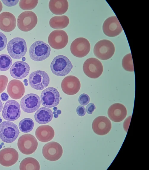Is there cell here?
<instances>
[{"instance_id":"6da1fadb","label":"cell","mask_w":149,"mask_h":170,"mask_svg":"<svg viewBox=\"0 0 149 170\" xmlns=\"http://www.w3.org/2000/svg\"><path fill=\"white\" fill-rule=\"evenodd\" d=\"M73 67V65L68 58L62 55L55 57L50 65L52 73L59 76H64L68 74Z\"/></svg>"},{"instance_id":"7a4b0ae2","label":"cell","mask_w":149,"mask_h":170,"mask_svg":"<svg viewBox=\"0 0 149 170\" xmlns=\"http://www.w3.org/2000/svg\"><path fill=\"white\" fill-rule=\"evenodd\" d=\"M50 51L49 45L42 41L34 42L31 45L29 50L31 59L37 61H42L47 58L49 56Z\"/></svg>"},{"instance_id":"3957f363","label":"cell","mask_w":149,"mask_h":170,"mask_svg":"<svg viewBox=\"0 0 149 170\" xmlns=\"http://www.w3.org/2000/svg\"><path fill=\"white\" fill-rule=\"evenodd\" d=\"M7 51L13 58L20 59L26 54L27 50V44L23 38L15 37L8 43L7 46Z\"/></svg>"},{"instance_id":"277c9868","label":"cell","mask_w":149,"mask_h":170,"mask_svg":"<svg viewBox=\"0 0 149 170\" xmlns=\"http://www.w3.org/2000/svg\"><path fill=\"white\" fill-rule=\"evenodd\" d=\"M115 50L114 46L112 42L108 40L103 39L95 44L93 53L97 58L102 60H106L113 56Z\"/></svg>"},{"instance_id":"5b68a950","label":"cell","mask_w":149,"mask_h":170,"mask_svg":"<svg viewBox=\"0 0 149 170\" xmlns=\"http://www.w3.org/2000/svg\"><path fill=\"white\" fill-rule=\"evenodd\" d=\"M19 130L13 123L5 121L0 124V138L4 142L11 143L17 138Z\"/></svg>"},{"instance_id":"8992f818","label":"cell","mask_w":149,"mask_h":170,"mask_svg":"<svg viewBox=\"0 0 149 170\" xmlns=\"http://www.w3.org/2000/svg\"><path fill=\"white\" fill-rule=\"evenodd\" d=\"M37 22V17L34 13L31 11H25L18 16L17 25L21 30L28 32L35 27Z\"/></svg>"},{"instance_id":"52a82bcc","label":"cell","mask_w":149,"mask_h":170,"mask_svg":"<svg viewBox=\"0 0 149 170\" xmlns=\"http://www.w3.org/2000/svg\"><path fill=\"white\" fill-rule=\"evenodd\" d=\"M17 145L21 153L28 155L35 151L38 147V143L34 136L30 134H25L19 137Z\"/></svg>"},{"instance_id":"ba28073f","label":"cell","mask_w":149,"mask_h":170,"mask_svg":"<svg viewBox=\"0 0 149 170\" xmlns=\"http://www.w3.org/2000/svg\"><path fill=\"white\" fill-rule=\"evenodd\" d=\"M83 71L88 77L92 78L99 77L103 71V67L101 62L94 58L87 59L83 66Z\"/></svg>"},{"instance_id":"9c48e42d","label":"cell","mask_w":149,"mask_h":170,"mask_svg":"<svg viewBox=\"0 0 149 170\" xmlns=\"http://www.w3.org/2000/svg\"><path fill=\"white\" fill-rule=\"evenodd\" d=\"M28 80L30 86L39 90H42L48 86L50 81L47 74L41 70L32 72L29 75Z\"/></svg>"},{"instance_id":"30bf717a","label":"cell","mask_w":149,"mask_h":170,"mask_svg":"<svg viewBox=\"0 0 149 170\" xmlns=\"http://www.w3.org/2000/svg\"><path fill=\"white\" fill-rule=\"evenodd\" d=\"M90 49V44L88 41L83 37H79L74 40L70 46L72 54L78 58H82L86 56Z\"/></svg>"},{"instance_id":"8fae6325","label":"cell","mask_w":149,"mask_h":170,"mask_svg":"<svg viewBox=\"0 0 149 170\" xmlns=\"http://www.w3.org/2000/svg\"><path fill=\"white\" fill-rule=\"evenodd\" d=\"M40 97L42 105L47 108L56 106L60 101L59 93L56 89L53 87H48L44 90Z\"/></svg>"},{"instance_id":"7c38bea8","label":"cell","mask_w":149,"mask_h":170,"mask_svg":"<svg viewBox=\"0 0 149 170\" xmlns=\"http://www.w3.org/2000/svg\"><path fill=\"white\" fill-rule=\"evenodd\" d=\"M48 42L52 48L56 50L62 49L67 45L68 38L66 33L61 30L52 32L48 37Z\"/></svg>"},{"instance_id":"4fadbf2b","label":"cell","mask_w":149,"mask_h":170,"mask_svg":"<svg viewBox=\"0 0 149 170\" xmlns=\"http://www.w3.org/2000/svg\"><path fill=\"white\" fill-rule=\"evenodd\" d=\"M43 155L47 160L55 161L59 160L63 153L61 146L56 142L52 141L45 144L42 149Z\"/></svg>"},{"instance_id":"5bb4252c","label":"cell","mask_w":149,"mask_h":170,"mask_svg":"<svg viewBox=\"0 0 149 170\" xmlns=\"http://www.w3.org/2000/svg\"><path fill=\"white\" fill-rule=\"evenodd\" d=\"M20 106L17 102L12 100L6 102L2 112V115L5 120L14 121L20 117Z\"/></svg>"},{"instance_id":"9a60e30c","label":"cell","mask_w":149,"mask_h":170,"mask_svg":"<svg viewBox=\"0 0 149 170\" xmlns=\"http://www.w3.org/2000/svg\"><path fill=\"white\" fill-rule=\"evenodd\" d=\"M41 104L39 97L36 94H29L25 95L21 100L20 105L24 112L32 113L36 111Z\"/></svg>"},{"instance_id":"2e32d148","label":"cell","mask_w":149,"mask_h":170,"mask_svg":"<svg viewBox=\"0 0 149 170\" xmlns=\"http://www.w3.org/2000/svg\"><path fill=\"white\" fill-rule=\"evenodd\" d=\"M102 29L104 34L110 37L118 35L123 30L119 20L115 16L109 17L105 21Z\"/></svg>"},{"instance_id":"e0dca14e","label":"cell","mask_w":149,"mask_h":170,"mask_svg":"<svg viewBox=\"0 0 149 170\" xmlns=\"http://www.w3.org/2000/svg\"><path fill=\"white\" fill-rule=\"evenodd\" d=\"M62 90L66 94L73 95L79 92L81 88L79 79L74 76L69 75L65 77L61 83Z\"/></svg>"},{"instance_id":"ac0fdd59","label":"cell","mask_w":149,"mask_h":170,"mask_svg":"<svg viewBox=\"0 0 149 170\" xmlns=\"http://www.w3.org/2000/svg\"><path fill=\"white\" fill-rule=\"evenodd\" d=\"M93 132L99 135H104L107 134L111 128V123L106 117L101 116L96 118L92 124Z\"/></svg>"},{"instance_id":"d6986e66","label":"cell","mask_w":149,"mask_h":170,"mask_svg":"<svg viewBox=\"0 0 149 170\" xmlns=\"http://www.w3.org/2000/svg\"><path fill=\"white\" fill-rule=\"evenodd\" d=\"M19 158V154L14 149L7 148L0 151V164L9 167L15 164Z\"/></svg>"},{"instance_id":"ffe728a7","label":"cell","mask_w":149,"mask_h":170,"mask_svg":"<svg viewBox=\"0 0 149 170\" xmlns=\"http://www.w3.org/2000/svg\"><path fill=\"white\" fill-rule=\"evenodd\" d=\"M108 116L110 119L115 122L122 121L126 117L127 111L123 104L116 103L112 105L107 111Z\"/></svg>"},{"instance_id":"44dd1931","label":"cell","mask_w":149,"mask_h":170,"mask_svg":"<svg viewBox=\"0 0 149 170\" xmlns=\"http://www.w3.org/2000/svg\"><path fill=\"white\" fill-rule=\"evenodd\" d=\"M30 70V67L27 63L20 61L14 63L10 69V72L13 78L21 79L28 75Z\"/></svg>"},{"instance_id":"7402d4cb","label":"cell","mask_w":149,"mask_h":170,"mask_svg":"<svg viewBox=\"0 0 149 170\" xmlns=\"http://www.w3.org/2000/svg\"><path fill=\"white\" fill-rule=\"evenodd\" d=\"M16 20L14 16L9 12H4L0 14V29L7 32H11L15 28Z\"/></svg>"},{"instance_id":"603a6c76","label":"cell","mask_w":149,"mask_h":170,"mask_svg":"<svg viewBox=\"0 0 149 170\" xmlns=\"http://www.w3.org/2000/svg\"><path fill=\"white\" fill-rule=\"evenodd\" d=\"M7 91L12 98L18 99L24 95L25 88L23 84L21 81L13 79L8 83Z\"/></svg>"},{"instance_id":"cb8c5ba5","label":"cell","mask_w":149,"mask_h":170,"mask_svg":"<svg viewBox=\"0 0 149 170\" xmlns=\"http://www.w3.org/2000/svg\"><path fill=\"white\" fill-rule=\"evenodd\" d=\"M55 135L54 131L51 126L43 125L39 126L36 129L35 135L38 140L42 142H46L51 140Z\"/></svg>"},{"instance_id":"d4e9b609","label":"cell","mask_w":149,"mask_h":170,"mask_svg":"<svg viewBox=\"0 0 149 170\" xmlns=\"http://www.w3.org/2000/svg\"><path fill=\"white\" fill-rule=\"evenodd\" d=\"M49 7L53 14L61 15L67 11L68 3L67 0H50L49 3Z\"/></svg>"},{"instance_id":"484cf974","label":"cell","mask_w":149,"mask_h":170,"mask_svg":"<svg viewBox=\"0 0 149 170\" xmlns=\"http://www.w3.org/2000/svg\"><path fill=\"white\" fill-rule=\"evenodd\" d=\"M53 113L48 108L42 107L39 109L35 113V119L38 123L43 124L48 123L53 118Z\"/></svg>"},{"instance_id":"4316f807","label":"cell","mask_w":149,"mask_h":170,"mask_svg":"<svg viewBox=\"0 0 149 170\" xmlns=\"http://www.w3.org/2000/svg\"><path fill=\"white\" fill-rule=\"evenodd\" d=\"M50 26L54 29H63L66 27L69 23V19L66 16H55L49 21Z\"/></svg>"},{"instance_id":"83f0119b","label":"cell","mask_w":149,"mask_h":170,"mask_svg":"<svg viewBox=\"0 0 149 170\" xmlns=\"http://www.w3.org/2000/svg\"><path fill=\"white\" fill-rule=\"evenodd\" d=\"M40 166L38 161L35 158L28 157L24 159L19 166L20 170H39Z\"/></svg>"},{"instance_id":"f1b7e54d","label":"cell","mask_w":149,"mask_h":170,"mask_svg":"<svg viewBox=\"0 0 149 170\" xmlns=\"http://www.w3.org/2000/svg\"><path fill=\"white\" fill-rule=\"evenodd\" d=\"M34 123L33 120L30 118H25L21 120L19 123L20 130L24 133H27L33 129Z\"/></svg>"},{"instance_id":"f546056e","label":"cell","mask_w":149,"mask_h":170,"mask_svg":"<svg viewBox=\"0 0 149 170\" xmlns=\"http://www.w3.org/2000/svg\"><path fill=\"white\" fill-rule=\"evenodd\" d=\"M12 64L11 57L6 54L0 55V71H4L8 70Z\"/></svg>"},{"instance_id":"4dcf8cb0","label":"cell","mask_w":149,"mask_h":170,"mask_svg":"<svg viewBox=\"0 0 149 170\" xmlns=\"http://www.w3.org/2000/svg\"><path fill=\"white\" fill-rule=\"evenodd\" d=\"M122 65L123 68L128 71H134L132 55L131 53L126 55L122 60Z\"/></svg>"},{"instance_id":"1f68e13d","label":"cell","mask_w":149,"mask_h":170,"mask_svg":"<svg viewBox=\"0 0 149 170\" xmlns=\"http://www.w3.org/2000/svg\"><path fill=\"white\" fill-rule=\"evenodd\" d=\"M38 1V0H21L19 2V5L23 10H31L36 6Z\"/></svg>"},{"instance_id":"d6a6232c","label":"cell","mask_w":149,"mask_h":170,"mask_svg":"<svg viewBox=\"0 0 149 170\" xmlns=\"http://www.w3.org/2000/svg\"><path fill=\"white\" fill-rule=\"evenodd\" d=\"M90 98L88 95L85 93L81 94L78 98L79 103L83 106H85L88 103Z\"/></svg>"},{"instance_id":"836d02e7","label":"cell","mask_w":149,"mask_h":170,"mask_svg":"<svg viewBox=\"0 0 149 170\" xmlns=\"http://www.w3.org/2000/svg\"><path fill=\"white\" fill-rule=\"evenodd\" d=\"M7 78L4 75H0V93L3 91L7 86Z\"/></svg>"},{"instance_id":"e575fe53","label":"cell","mask_w":149,"mask_h":170,"mask_svg":"<svg viewBox=\"0 0 149 170\" xmlns=\"http://www.w3.org/2000/svg\"><path fill=\"white\" fill-rule=\"evenodd\" d=\"M7 42V38L5 35L0 32V51L6 47Z\"/></svg>"},{"instance_id":"d590c367","label":"cell","mask_w":149,"mask_h":170,"mask_svg":"<svg viewBox=\"0 0 149 170\" xmlns=\"http://www.w3.org/2000/svg\"><path fill=\"white\" fill-rule=\"evenodd\" d=\"M78 115L81 117L84 116L86 114V110L85 107L82 106H79L76 109Z\"/></svg>"},{"instance_id":"8d00e7d4","label":"cell","mask_w":149,"mask_h":170,"mask_svg":"<svg viewBox=\"0 0 149 170\" xmlns=\"http://www.w3.org/2000/svg\"><path fill=\"white\" fill-rule=\"evenodd\" d=\"M95 109L96 106L93 103H90L86 106V111L88 114H91Z\"/></svg>"},{"instance_id":"74e56055","label":"cell","mask_w":149,"mask_h":170,"mask_svg":"<svg viewBox=\"0 0 149 170\" xmlns=\"http://www.w3.org/2000/svg\"><path fill=\"white\" fill-rule=\"evenodd\" d=\"M19 0H2L4 4L8 7L15 6L18 2Z\"/></svg>"},{"instance_id":"f35d334b","label":"cell","mask_w":149,"mask_h":170,"mask_svg":"<svg viewBox=\"0 0 149 170\" xmlns=\"http://www.w3.org/2000/svg\"><path fill=\"white\" fill-rule=\"evenodd\" d=\"M1 100L3 101H7L9 98L8 95L6 93H2L1 95Z\"/></svg>"},{"instance_id":"ab89813d","label":"cell","mask_w":149,"mask_h":170,"mask_svg":"<svg viewBox=\"0 0 149 170\" xmlns=\"http://www.w3.org/2000/svg\"><path fill=\"white\" fill-rule=\"evenodd\" d=\"M3 108V104L2 103L0 99V112L1 111Z\"/></svg>"},{"instance_id":"60d3db41","label":"cell","mask_w":149,"mask_h":170,"mask_svg":"<svg viewBox=\"0 0 149 170\" xmlns=\"http://www.w3.org/2000/svg\"><path fill=\"white\" fill-rule=\"evenodd\" d=\"M3 8L2 5V3L0 0V12L1 11Z\"/></svg>"},{"instance_id":"b9f144b4","label":"cell","mask_w":149,"mask_h":170,"mask_svg":"<svg viewBox=\"0 0 149 170\" xmlns=\"http://www.w3.org/2000/svg\"><path fill=\"white\" fill-rule=\"evenodd\" d=\"M56 113L58 115H60L61 113V111L60 110H58L57 111Z\"/></svg>"},{"instance_id":"7bdbcfd3","label":"cell","mask_w":149,"mask_h":170,"mask_svg":"<svg viewBox=\"0 0 149 170\" xmlns=\"http://www.w3.org/2000/svg\"><path fill=\"white\" fill-rule=\"evenodd\" d=\"M58 116H59L57 114H54V118H57L58 117Z\"/></svg>"},{"instance_id":"ee69618b","label":"cell","mask_w":149,"mask_h":170,"mask_svg":"<svg viewBox=\"0 0 149 170\" xmlns=\"http://www.w3.org/2000/svg\"><path fill=\"white\" fill-rule=\"evenodd\" d=\"M53 109L54 111H56L57 110V108L56 107H54L53 108Z\"/></svg>"},{"instance_id":"f6af8a7d","label":"cell","mask_w":149,"mask_h":170,"mask_svg":"<svg viewBox=\"0 0 149 170\" xmlns=\"http://www.w3.org/2000/svg\"><path fill=\"white\" fill-rule=\"evenodd\" d=\"M26 58L24 57H23L22 58V60L23 61H24L25 60Z\"/></svg>"},{"instance_id":"bcb514c9","label":"cell","mask_w":149,"mask_h":170,"mask_svg":"<svg viewBox=\"0 0 149 170\" xmlns=\"http://www.w3.org/2000/svg\"><path fill=\"white\" fill-rule=\"evenodd\" d=\"M27 81H27V79H25L24 80V81H23V82H24V83H27Z\"/></svg>"},{"instance_id":"7dc6e473","label":"cell","mask_w":149,"mask_h":170,"mask_svg":"<svg viewBox=\"0 0 149 170\" xmlns=\"http://www.w3.org/2000/svg\"><path fill=\"white\" fill-rule=\"evenodd\" d=\"M24 85L26 86H27L28 85V83L27 82L25 83H24Z\"/></svg>"},{"instance_id":"c3c4849f","label":"cell","mask_w":149,"mask_h":170,"mask_svg":"<svg viewBox=\"0 0 149 170\" xmlns=\"http://www.w3.org/2000/svg\"><path fill=\"white\" fill-rule=\"evenodd\" d=\"M1 145L2 146H3V145H4V143H3V142L1 143Z\"/></svg>"},{"instance_id":"681fc988","label":"cell","mask_w":149,"mask_h":170,"mask_svg":"<svg viewBox=\"0 0 149 170\" xmlns=\"http://www.w3.org/2000/svg\"><path fill=\"white\" fill-rule=\"evenodd\" d=\"M56 113V111H54L53 112V114H55Z\"/></svg>"},{"instance_id":"f907efd6","label":"cell","mask_w":149,"mask_h":170,"mask_svg":"<svg viewBox=\"0 0 149 170\" xmlns=\"http://www.w3.org/2000/svg\"><path fill=\"white\" fill-rule=\"evenodd\" d=\"M2 145L1 144H0V149H1L2 148Z\"/></svg>"},{"instance_id":"816d5d0a","label":"cell","mask_w":149,"mask_h":170,"mask_svg":"<svg viewBox=\"0 0 149 170\" xmlns=\"http://www.w3.org/2000/svg\"><path fill=\"white\" fill-rule=\"evenodd\" d=\"M2 121V120L1 118H0V123H1Z\"/></svg>"},{"instance_id":"f5cc1de1","label":"cell","mask_w":149,"mask_h":170,"mask_svg":"<svg viewBox=\"0 0 149 170\" xmlns=\"http://www.w3.org/2000/svg\"><path fill=\"white\" fill-rule=\"evenodd\" d=\"M1 118V117H0V118Z\"/></svg>"}]
</instances>
